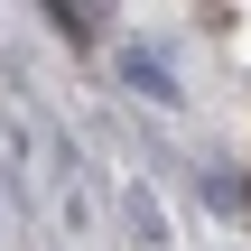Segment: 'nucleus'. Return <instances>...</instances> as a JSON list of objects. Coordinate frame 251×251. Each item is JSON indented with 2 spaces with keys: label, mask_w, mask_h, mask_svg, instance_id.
<instances>
[{
  "label": "nucleus",
  "mask_w": 251,
  "mask_h": 251,
  "mask_svg": "<svg viewBox=\"0 0 251 251\" xmlns=\"http://www.w3.org/2000/svg\"><path fill=\"white\" fill-rule=\"evenodd\" d=\"M196 186H205V205H214V214H224V224H233V214H242V177H233V168H224V158H205V168H196Z\"/></svg>",
  "instance_id": "nucleus-3"
},
{
  "label": "nucleus",
  "mask_w": 251,
  "mask_h": 251,
  "mask_svg": "<svg viewBox=\"0 0 251 251\" xmlns=\"http://www.w3.org/2000/svg\"><path fill=\"white\" fill-rule=\"evenodd\" d=\"M121 93H140L149 112H186V84L168 75V56H158V47H121Z\"/></svg>",
  "instance_id": "nucleus-1"
},
{
  "label": "nucleus",
  "mask_w": 251,
  "mask_h": 251,
  "mask_svg": "<svg viewBox=\"0 0 251 251\" xmlns=\"http://www.w3.org/2000/svg\"><path fill=\"white\" fill-rule=\"evenodd\" d=\"M121 233H130L140 251H168V242H177V233H168V205H158L149 177H121Z\"/></svg>",
  "instance_id": "nucleus-2"
}]
</instances>
